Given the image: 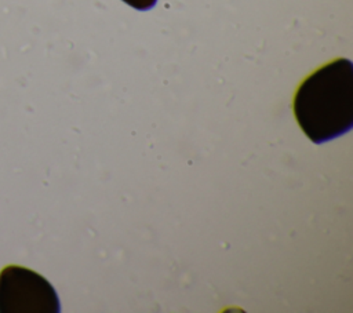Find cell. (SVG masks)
Here are the masks:
<instances>
[{"label":"cell","mask_w":353,"mask_h":313,"mask_svg":"<svg viewBox=\"0 0 353 313\" xmlns=\"http://www.w3.org/2000/svg\"><path fill=\"white\" fill-rule=\"evenodd\" d=\"M125 4H128L130 7L139 10V11H146L150 10L156 6L157 0H123Z\"/></svg>","instance_id":"cell-3"},{"label":"cell","mask_w":353,"mask_h":313,"mask_svg":"<svg viewBox=\"0 0 353 313\" xmlns=\"http://www.w3.org/2000/svg\"><path fill=\"white\" fill-rule=\"evenodd\" d=\"M294 116L303 134L323 143L353 127V63L336 58L310 73L294 95Z\"/></svg>","instance_id":"cell-1"},{"label":"cell","mask_w":353,"mask_h":313,"mask_svg":"<svg viewBox=\"0 0 353 313\" xmlns=\"http://www.w3.org/2000/svg\"><path fill=\"white\" fill-rule=\"evenodd\" d=\"M57 291L37 272L10 265L0 272V313H58Z\"/></svg>","instance_id":"cell-2"}]
</instances>
